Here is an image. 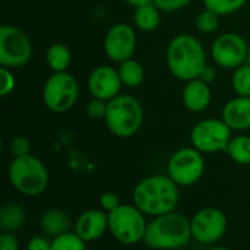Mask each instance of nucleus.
Masks as SVG:
<instances>
[{
    "label": "nucleus",
    "mask_w": 250,
    "mask_h": 250,
    "mask_svg": "<svg viewBox=\"0 0 250 250\" xmlns=\"http://www.w3.org/2000/svg\"><path fill=\"white\" fill-rule=\"evenodd\" d=\"M7 177L10 185L25 196L41 195L47 189L50 180L45 164L31 154L15 157L9 164Z\"/></svg>",
    "instance_id": "5"
},
{
    "label": "nucleus",
    "mask_w": 250,
    "mask_h": 250,
    "mask_svg": "<svg viewBox=\"0 0 250 250\" xmlns=\"http://www.w3.org/2000/svg\"><path fill=\"white\" fill-rule=\"evenodd\" d=\"M135 50L136 32L129 23L119 22L108 28L104 37V51L111 62L122 63L127 59H132Z\"/></svg>",
    "instance_id": "13"
},
{
    "label": "nucleus",
    "mask_w": 250,
    "mask_h": 250,
    "mask_svg": "<svg viewBox=\"0 0 250 250\" xmlns=\"http://www.w3.org/2000/svg\"><path fill=\"white\" fill-rule=\"evenodd\" d=\"M212 100L211 85L205 83L201 79H193L185 83L182 91V103L192 113L205 111Z\"/></svg>",
    "instance_id": "17"
},
{
    "label": "nucleus",
    "mask_w": 250,
    "mask_h": 250,
    "mask_svg": "<svg viewBox=\"0 0 250 250\" xmlns=\"http://www.w3.org/2000/svg\"><path fill=\"white\" fill-rule=\"evenodd\" d=\"M161 13L163 12L154 3H148V4L135 7L133 23L142 32H152L161 23Z\"/></svg>",
    "instance_id": "18"
},
{
    "label": "nucleus",
    "mask_w": 250,
    "mask_h": 250,
    "mask_svg": "<svg viewBox=\"0 0 250 250\" xmlns=\"http://www.w3.org/2000/svg\"><path fill=\"white\" fill-rule=\"evenodd\" d=\"M248 0H204L205 9H209L220 16H227L239 12Z\"/></svg>",
    "instance_id": "25"
},
{
    "label": "nucleus",
    "mask_w": 250,
    "mask_h": 250,
    "mask_svg": "<svg viewBox=\"0 0 250 250\" xmlns=\"http://www.w3.org/2000/svg\"><path fill=\"white\" fill-rule=\"evenodd\" d=\"M26 250H51V242H48L45 237H32Z\"/></svg>",
    "instance_id": "34"
},
{
    "label": "nucleus",
    "mask_w": 250,
    "mask_h": 250,
    "mask_svg": "<svg viewBox=\"0 0 250 250\" xmlns=\"http://www.w3.org/2000/svg\"><path fill=\"white\" fill-rule=\"evenodd\" d=\"M9 149L12 152L13 157H23V155H29L31 154V142L26 136L18 135L10 141Z\"/></svg>",
    "instance_id": "30"
},
{
    "label": "nucleus",
    "mask_w": 250,
    "mask_h": 250,
    "mask_svg": "<svg viewBox=\"0 0 250 250\" xmlns=\"http://www.w3.org/2000/svg\"><path fill=\"white\" fill-rule=\"evenodd\" d=\"M220 15L209 10V9H204L202 12H199V15L196 16V28L199 32L202 34H214L218 26H220Z\"/></svg>",
    "instance_id": "27"
},
{
    "label": "nucleus",
    "mask_w": 250,
    "mask_h": 250,
    "mask_svg": "<svg viewBox=\"0 0 250 250\" xmlns=\"http://www.w3.org/2000/svg\"><path fill=\"white\" fill-rule=\"evenodd\" d=\"M198 79H201V81H204L205 83H208V85H211L212 82H215V79H217V70H215V67H212V66H205V69L202 70V73L199 75V78Z\"/></svg>",
    "instance_id": "35"
},
{
    "label": "nucleus",
    "mask_w": 250,
    "mask_h": 250,
    "mask_svg": "<svg viewBox=\"0 0 250 250\" xmlns=\"http://www.w3.org/2000/svg\"><path fill=\"white\" fill-rule=\"evenodd\" d=\"M192 0H152V3L163 12V13H173L183 7H186Z\"/></svg>",
    "instance_id": "31"
},
{
    "label": "nucleus",
    "mask_w": 250,
    "mask_h": 250,
    "mask_svg": "<svg viewBox=\"0 0 250 250\" xmlns=\"http://www.w3.org/2000/svg\"><path fill=\"white\" fill-rule=\"evenodd\" d=\"M205 171L202 152L193 146L177 149L167 163V173L179 186H192L201 180Z\"/></svg>",
    "instance_id": "10"
},
{
    "label": "nucleus",
    "mask_w": 250,
    "mask_h": 250,
    "mask_svg": "<svg viewBox=\"0 0 250 250\" xmlns=\"http://www.w3.org/2000/svg\"><path fill=\"white\" fill-rule=\"evenodd\" d=\"M108 230V214L101 209H89L79 215L75 224V233L85 242L91 243L103 237Z\"/></svg>",
    "instance_id": "15"
},
{
    "label": "nucleus",
    "mask_w": 250,
    "mask_h": 250,
    "mask_svg": "<svg viewBox=\"0 0 250 250\" xmlns=\"http://www.w3.org/2000/svg\"><path fill=\"white\" fill-rule=\"evenodd\" d=\"M126 4H130L133 7H139V6H144V4H148V3H152V0H123Z\"/></svg>",
    "instance_id": "36"
},
{
    "label": "nucleus",
    "mask_w": 250,
    "mask_h": 250,
    "mask_svg": "<svg viewBox=\"0 0 250 250\" xmlns=\"http://www.w3.org/2000/svg\"><path fill=\"white\" fill-rule=\"evenodd\" d=\"M0 250H19V243L12 233L3 231L0 234Z\"/></svg>",
    "instance_id": "33"
},
{
    "label": "nucleus",
    "mask_w": 250,
    "mask_h": 250,
    "mask_svg": "<svg viewBox=\"0 0 250 250\" xmlns=\"http://www.w3.org/2000/svg\"><path fill=\"white\" fill-rule=\"evenodd\" d=\"M231 86L240 97H250V63H245L234 69L231 76Z\"/></svg>",
    "instance_id": "24"
},
{
    "label": "nucleus",
    "mask_w": 250,
    "mask_h": 250,
    "mask_svg": "<svg viewBox=\"0 0 250 250\" xmlns=\"http://www.w3.org/2000/svg\"><path fill=\"white\" fill-rule=\"evenodd\" d=\"M248 62L250 63V41H249V59H248Z\"/></svg>",
    "instance_id": "38"
},
{
    "label": "nucleus",
    "mask_w": 250,
    "mask_h": 250,
    "mask_svg": "<svg viewBox=\"0 0 250 250\" xmlns=\"http://www.w3.org/2000/svg\"><path fill=\"white\" fill-rule=\"evenodd\" d=\"M176 250H183V249H176Z\"/></svg>",
    "instance_id": "39"
},
{
    "label": "nucleus",
    "mask_w": 250,
    "mask_h": 250,
    "mask_svg": "<svg viewBox=\"0 0 250 250\" xmlns=\"http://www.w3.org/2000/svg\"><path fill=\"white\" fill-rule=\"evenodd\" d=\"M123 83L119 76V70L108 64L97 66L88 76V91L92 98L103 101H111L120 95Z\"/></svg>",
    "instance_id": "14"
},
{
    "label": "nucleus",
    "mask_w": 250,
    "mask_h": 250,
    "mask_svg": "<svg viewBox=\"0 0 250 250\" xmlns=\"http://www.w3.org/2000/svg\"><path fill=\"white\" fill-rule=\"evenodd\" d=\"M192 239L202 245L218 242L227 230V218L218 208L199 209L190 220Z\"/></svg>",
    "instance_id": "12"
},
{
    "label": "nucleus",
    "mask_w": 250,
    "mask_h": 250,
    "mask_svg": "<svg viewBox=\"0 0 250 250\" xmlns=\"http://www.w3.org/2000/svg\"><path fill=\"white\" fill-rule=\"evenodd\" d=\"M42 103L53 113H66L79 98V83L69 72L53 73L42 86Z\"/></svg>",
    "instance_id": "7"
},
{
    "label": "nucleus",
    "mask_w": 250,
    "mask_h": 250,
    "mask_svg": "<svg viewBox=\"0 0 250 250\" xmlns=\"http://www.w3.org/2000/svg\"><path fill=\"white\" fill-rule=\"evenodd\" d=\"M107 129L117 138H130L136 135L144 123V107L138 98L120 94L107 103L104 119Z\"/></svg>",
    "instance_id": "4"
},
{
    "label": "nucleus",
    "mask_w": 250,
    "mask_h": 250,
    "mask_svg": "<svg viewBox=\"0 0 250 250\" xmlns=\"http://www.w3.org/2000/svg\"><path fill=\"white\" fill-rule=\"evenodd\" d=\"M166 62L170 73L189 82L198 79L207 66V53L202 42L190 34H179L167 45Z\"/></svg>",
    "instance_id": "2"
},
{
    "label": "nucleus",
    "mask_w": 250,
    "mask_h": 250,
    "mask_svg": "<svg viewBox=\"0 0 250 250\" xmlns=\"http://www.w3.org/2000/svg\"><path fill=\"white\" fill-rule=\"evenodd\" d=\"M51 250H85V242L76 233H63L51 240Z\"/></svg>",
    "instance_id": "26"
},
{
    "label": "nucleus",
    "mask_w": 250,
    "mask_h": 250,
    "mask_svg": "<svg viewBox=\"0 0 250 250\" xmlns=\"http://www.w3.org/2000/svg\"><path fill=\"white\" fill-rule=\"evenodd\" d=\"M145 214L135 205H120L108 212V230L122 245H136L144 242L148 223Z\"/></svg>",
    "instance_id": "6"
},
{
    "label": "nucleus",
    "mask_w": 250,
    "mask_h": 250,
    "mask_svg": "<svg viewBox=\"0 0 250 250\" xmlns=\"http://www.w3.org/2000/svg\"><path fill=\"white\" fill-rule=\"evenodd\" d=\"M192 239L190 220L179 212L154 217L146 226L144 242L155 250L183 249Z\"/></svg>",
    "instance_id": "3"
},
{
    "label": "nucleus",
    "mask_w": 250,
    "mask_h": 250,
    "mask_svg": "<svg viewBox=\"0 0 250 250\" xmlns=\"http://www.w3.org/2000/svg\"><path fill=\"white\" fill-rule=\"evenodd\" d=\"M211 56L217 66L224 69H237L248 63L249 41L237 32H224L214 40Z\"/></svg>",
    "instance_id": "11"
},
{
    "label": "nucleus",
    "mask_w": 250,
    "mask_h": 250,
    "mask_svg": "<svg viewBox=\"0 0 250 250\" xmlns=\"http://www.w3.org/2000/svg\"><path fill=\"white\" fill-rule=\"evenodd\" d=\"M231 132L223 119H204L192 127L190 142L202 154H215L227 151L233 138Z\"/></svg>",
    "instance_id": "9"
},
{
    "label": "nucleus",
    "mask_w": 250,
    "mask_h": 250,
    "mask_svg": "<svg viewBox=\"0 0 250 250\" xmlns=\"http://www.w3.org/2000/svg\"><path fill=\"white\" fill-rule=\"evenodd\" d=\"M40 224L45 234H48L51 237H57L63 233H67V230L70 227V220L63 211L50 209L42 214Z\"/></svg>",
    "instance_id": "20"
},
{
    "label": "nucleus",
    "mask_w": 250,
    "mask_h": 250,
    "mask_svg": "<svg viewBox=\"0 0 250 250\" xmlns=\"http://www.w3.org/2000/svg\"><path fill=\"white\" fill-rule=\"evenodd\" d=\"M25 223V211L18 204H6L0 209V229L6 233L16 231Z\"/></svg>",
    "instance_id": "22"
},
{
    "label": "nucleus",
    "mask_w": 250,
    "mask_h": 250,
    "mask_svg": "<svg viewBox=\"0 0 250 250\" xmlns=\"http://www.w3.org/2000/svg\"><path fill=\"white\" fill-rule=\"evenodd\" d=\"M117 70H119V76L122 79L123 86H127V88H138L142 85L145 79L144 66L133 57L119 63Z\"/></svg>",
    "instance_id": "21"
},
{
    "label": "nucleus",
    "mask_w": 250,
    "mask_h": 250,
    "mask_svg": "<svg viewBox=\"0 0 250 250\" xmlns=\"http://www.w3.org/2000/svg\"><path fill=\"white\" fill-rule=\"evenodd\" d=\"M221 119L234 132L250 129V97H234L223 107Z\"/></svg>",
    "instance_id": "16"
},
{
    "label": "nucleus",
    "mask_w": 250,
    "mask_h": 250,
    "mask_svg": "<svg viewBox=\"0 0 250 250\" xmlns=\"http://www.w3.org/2000/svg\"><path fill=\"white\" fill-rule=\"evenodd\" d=\"M227 154L230 158L242 166L250 164V136L249 135H237L233 136L229 146Z\"/></svg>",
    "instance_id": "23"
},
{
    "label": "nucleus",
    "mask_w": 250,
    "mask_h": 250,
    "mask_svg": "<svg viewBox=\"0 0 250 250\" xmlns=\"http://www.w3.org/2000/svg\"><path fill=\"white\" fill-rule=\"evenodd\" d=\"M0 79H1V86H0V97H7L15 91L16 86V78L9 67L0 66Z\"/></svg>",
    "instance_id": "29"
},
{
    "label": "nucleus",
    "mask_w": 250,
    "mask_h": 250,
    "mask_svg": "<svg viewBox=\"0 0 250 250\" xmlns=\"http://www.w3.org/2000/svg\"><path fill=\"white\" fill-rule=\"evenodd\" d=\"M100 204H101L103 211H105L107 214L111 212V211H114L117 207L122 205L119 196H117L116 193H113V192H105V193H103L101 198H100Z\"/></svg>",
    "instance_id": "32"
},
{
    "label": "nucleus",
    "mask_w": 250,
    "mask_h": 250,
    "mask_svg": "<svg viewBox=\"0 0 250 250\" xmlns=\"http://www.w3.org/2000/svg\"><path fill=\"white\" fill-rule=\"evenodd\" d=\"M107 103L108 101H103L98 98H91L86 103V114L89 119L94 120H104L105 119V113H107Z\"/></svg>",
    "instance_id": "28"
},
{
    "label": "nucleus",
    "mask_w": 250,
    "mask_h": 250,
    "mask_svg": "<svg viewBox=\"0 0 250 250\" xmlns=\"http://www.w3.org/2000/svg\"><path fill=\"white\" fill-rule=\"evenodd\" d=\"M179 204V185L170 176L155 174L142 179L133 189V205L145 215L160 217L173 212Z\"/></svg>",
    "instance_id": "1"
},
{
    "label": "nucleus",
    "mask_w": 250,
    "mask_h": 250,
    "mask_svg": "<svg viewBox=\"0 0 250 250\" xmlns=\"http://www.w3.org/2000/svg\"><path fill=\"white\" fill-rule=\"evenodd\" d=\"M32 59V42L18 26L4 23L0 28V66L18 69Z\"/></svg>",
    "instance_id": "8"
},
{
    "label": "nucleus",
    "mask_w": 250,
    "mask_h": 250,
    "mask_svg": "<svg viewBox=\"0 0 250 250\" xmlns=\"http://www.w3.org/2000/svg\"><path fill=\"white\" fill-rule=\"evenodd\" d=\"M211 250H230V249H227V248H214V249H211Z\"/></svg>",
    "instance_id": "37"
},
{
    "label": "nucleus",
    "mask_w": 250,
    "mask_h": 250,
    "mask_svg": "<svg viewBox=\"0 0 250 250\" xmlns=\"http://www.w3.org/2000/svg\"><path fill=\"white\" fill-rule=\"evenodd\" d=\"M45 62L53 73L67 72L72 63V53L63 42H53L45 51Z\"/></svg>",
    "instance_id": "19"
}]
</instances>
